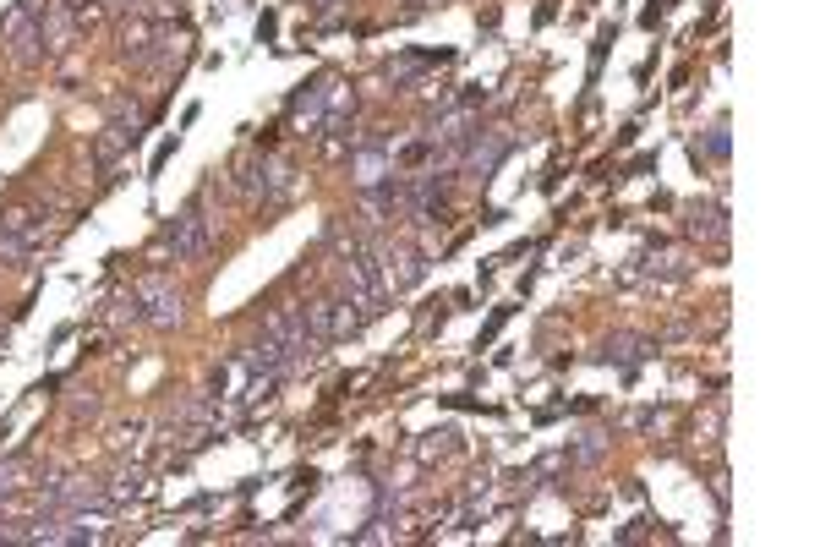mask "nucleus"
I'll return each instance as SVG.
<instances>
[{"label":"nucleus","mask_w":820,"mask_h":547,"mask_svg":"<svg viewBox=\"0 0 820 547\" xmlns=\"http://www.w3.org/2000/svg\"><path fill=\"white\" fill-rule=\"evenodd\" d=\"M274 33H279V17H274V11H263V17H257V39H274Z\"/></svg>","instance_id":"obj_11"},{"label":"nucleus","mask_w":820,"mask_h":547,"mask_svg":"<svg viewBox=\"0 0 820 547\" xmlns=\"http://www.w3.org/2000/svg\"><path fill=\"white\" fill-rule=\"evenodd\" d=\"M104 504H110V515H121L132 498H143L148 493V465H121L115 476H104Z\"/></svg>","instance_id":"obj_4"},{"label":"nucleus","mask_w":820,"mask_h":547,"mask_svg":"<svg viewBox=\"0 0 820 547\" xmlns=\"http://www.w3.org/2000/svg\"><path fill=\"white\" fill-rule=\"evenodd\" d=\"M214 252V214H208V186L159 225V236L148 241V258H164V263H197Z\"/></svg>","instance_id":"obj_1"},{"label":"nucleus","mask_w":820,"mask_h":547,"mask_svg":"<svg viewBox=\"0 0 820 547\" xmlns=\"http://www.w3.org/2000/svg\"><path fill=\"white\" fill-rule=\"evenodd\" d=\"M684 230H689V236H706V241H717V247H722V241H728V214H722V208H711V203H689L684 208Z\"/></svg>","instance_id":"obj_5"},{"label":"nucleus","mask_w":820,"mask_h":547,"mask_svg":"<svg viewBox=\"0 0 820 547\" xmlns=\"http://www.w3.org/2000/svg\"><path fill=\"white\" fill-rule=\"evenodd\" d=\"M509 312H514V307H498V312H492V318H487V329H482V340H492V334H498L503 323H509ZM482 340H476V345H482Z\"/></svg>","instance_id":"obj_10"},{"label":"nucleus","mask_w":820,"mask_h":547,"mask_svg":"<svg viewBox=\"0 0 820 547\" xmlns=\"http://www.w3.org/2000/svg\"><path fill=\"white\" fill-rule=\"evenodd\" d=\"M0 258H6V263H28L33 247H28V241H17L11 230H0Z\"/></svg>","instance_id":"obj_7"},{"label":"nucleus","mask_w":820,"mask_h":547,"mask_svg":"<svg viewBox=\"0 0 820 547\" xmlns=\"http://www.w3.org/2000/svg\"><path fill=\"white\" fill-rule=\"evenodd\" d=\"M662 17H667V11H662V6H656V0H651V6H646V11H640V22H646V28H656V22H662Z\"/></svg>","instance_id":"obj_12"},{"label":"nucleus","mask_w":820,"mask_h":547,"mask_svg":"<svg viewBox=\"0 0 820 547\" xmlns=\"http://www.w3.org/2000/svg\"><path fill=\"white\" fill-rule=\"evenodd\" d=\"M28 476V455H11V460H0V498H11L17 487H28L22 482Z\"/></svg>","instance_id":"obj_6"},{"label":"nucleus","mask_w":820,"mask_h":547,"mask_svg":"<svg viewBox=\"0 0 820 547\" xmlns=\"http://www.w3.org/2000/svg\"><path fill=\"white\" fill-rule=\"evenodd\" d=\"M301 323L318 345H339L350 334H361V312H350L345 296H318V301H301Z\"/></svg>","instance_id":"obj_2"},{"label":"nucleus","mask_w":820,"mask_h":547,"mask_svg":"<svg viewBox=\"0 0 820 547\" xmlns=\"http://www.w3.org/2000/svg\"><path fill=\"white\" fill-rule=\"evenodd\" d=\"M99 394H88V400H72V422H82V416H88V422H93V416H99Z\"/></svg>","instance_id":"obj_9"},{"label":"nucleus","mask_w":820,"mask_h":547,"mask_svg":"<svg viewBox=\"0 0 820 547\" xmlns=\"http://www.w3.org/2000/svg\"><path fill=\"white\" fill-rule=\"evenodd\" d=\"M132 290H137V301H143V323H148V329H175V323H181L186 301H181V290H175L164 274H143Z\"/></svg>","instance_id":"obj_3"},{"label":"nucleus","mask_w":820,"mask_h":547,"mask_svg":"<svg viewBox=\"0 0 820 547\" xmlns=\"http://www.w3.org/2000/svg\"><path fill=\"white\" fill-rule=\"evenodd\" d=\"M170 159H175V137H164V143L154 148V165H148V181H154V176H159V170H164V165H170Z\"/></svg>","instance_id":"obj_8"}]
</instances>
